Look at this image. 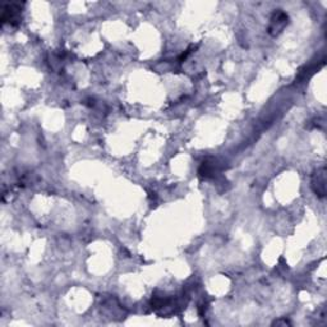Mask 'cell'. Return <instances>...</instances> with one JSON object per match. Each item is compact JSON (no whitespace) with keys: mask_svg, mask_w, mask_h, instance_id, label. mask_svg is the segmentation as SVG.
Wrapping results in <instances>:
<instances>
[{"mask_svg":"<svg viewBox=\"0 0 327 327\" xmlns=\"http://www.w3.org/2000/svg\"><path fill=\"white\" fill-rule=\"evenodd\" d=\"M312 189L318 197L323 198L326 196V170L321 167L315 171L312 177Z\"/></svg>","mask_w":327,"mask_h":327,"instance_id":"obj_1","label":"cell"},{"mask_svg":"<svg viewBox=\"0 0 327 327\" xmlns=\"http://www.w3.org/2000/svg\"><path fill=\"white\" fill-rule=\"evenodd\" d=\"M3 22H8L10 25L15 26L20 22V14H21V4H7L4 8H3Z\"/></svg>","mask_w":327,"mask_h":327,"instance_id":"obj_2","label":"cell"},{"mask_svg":"<svg viewBox=\"0 0 327 327\" xmlns=\"http://www.w3.org/2000/svg\"><path fill=\"white\" fill-rule=\"evenodd\" d=\"M287 25V15L284 12H276L271 18L270 27H268V32L273 36L279 35L282 30L285 28V26Z\"/></svg>","mask_w":327,"mask_h":327,"instance_id":"obj_3","label":"cell"},{"mask_svg":"<svg viewBox=\"0 0 327 327\" xmlns=\"http://www.w3.org/2000/svg\"><path fill=\"white\" fill-rule=\"evenodd\" d=\"M215 174V165L214 163H208V161H203L200 167V175L203 178H210Z\"/></svg>","mask_w":327,"mask_h":327,"instance_id":"obj_4","label":"cell"}]
</instances>
